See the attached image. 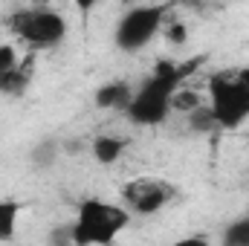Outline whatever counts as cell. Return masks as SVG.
Returning a JSON list of instances; mask_svg holds the SVG:
<instances>
[{
  "instance_id": "e0dca14e",
  "label": "cell",
  "mask_w": 249,
  "mask_h": 246,
  "mask_svg": "<svg viewBox=\"0 0 249 246\" xmlns=\"http://www.w3.org/2000/svg\"><path fill=\"white\" fill-rule=\"evenodd\" d=\"M72 6L81 12V18H90V12L99 6V0H72Z\"/></svg>"
},
{
  "instance_id": "7c38bea8",
  "label": "cell",
  "mask_w": 249,
  "mask_h": 246,
  "mask_svg": "<svg viewBox=\"0 0 249 246\" xmlns=\"http://www.w3.org/2000/svg\"><path fill=\"white\" fill-rule=\"evenodd\" d=\"M220 241L226 246H249V214L232 220V223L226 226V232H223Z\"/></svg>"
},
{
  "instance_id": "7a4b0ae2",
  "label": "cell",
  "mask_w": 249,
  "mask_h": 246,
  "mask_svg": "<svg viewBox=\"0 0 249 246\" xmlns=\"http://www.w3.org/2000/svg\"><path fill=\"white\" fill-rule=\"evenodd\" d=\"M130 223V211L116 203H105L99 197H87L75 209V220L70 223V244L78 246H107L116 244Z\"/></svg>"
},
{
  "instance_id": "ba28073f",
  "label": "cell",
  "mask_w": 249,
  "mask_h": 246,
  "mask_svg": "<svg viewBox=\"0 0 249 246\" xmlns=\"http://www.w3.org/2000/svg\"><path fill=\"white\" fill-rule=\"evenodd\" d=\"M127 148V139L124 136H116V133H99L90 145V154L99 165H113Z\"/></svg>"
},
{
  "instance_id": "5bb4252c",
  "label": "cell",
  "mask_w": 249,
  "mask_h": 246,
  "mask_svg": "<svg viewBox=\"0 0 249 246\" xmlns=\"http://www.w3.org/2000/svg\"><path fill=\"white\" fill-rule=\"evenodd\" d=\"M55 157H58V142H55V139H44V142H38V145L32 148V165H38V168L53 165Z\"/></svg>"
},
{
  "instance_id": "9a60e30c",
  "label": "cell",
  "mask_w": 249,
  "mask_h": 246,
  "mask_svg": "<svg viewBox=\"0 0 249 246\" xmlns=\"http://www.w3.org/2000/svg\"><path fill=\"white\" fill-rule=\"evenodd\" d=\"M18 64H20V58H18V50H15L12 44H0V78H3L6 72H12Z\"/></svg>"
},
{
  "instance_id": "52a82bcc",
  "label": "cell",
  "mask_w": 249,
  "mask_h": 246,
  "mask_svg": "<svg viewBox=\"0 0 249 246\" xmlns=\"http://www.w3.org/2000/svg\"><path fill=\"white\" fill-rule=\"evenodd\" d=\"M133 99V87L127 81H107L96 90V107L102 110H124Z\"/></svg>"
},
{
  "instance_id": "4fadbf2b",
  "label": "cell",
  "mask_w": 249,
  "mask_h": 246,
  "mask_svg": "<svg viewBox=\"0 0 249 246\" xmlns=\"http://www.w3.org/2000/svg\"><path fill=\"white\" fill-rule=\"evenodd\" d=\"M188 119H191V130H197V133H212V130L220 127L217 119H214V113H212V107H209V102H203L200 107H194L188 113Z\"/></svg>"
},
{
  "instance_id": "30bf717a",
  "label": "cell",
  "mask_w": 249,
  "mask_h": 246,
  "mask_svg": "<svg viewBox=\"0 0 249 246\" xmlns=\"http://www.w3.org/2000/svg\"><path fill=\"white\" fill-rule=\"evenodd\" d=\"M23 203L15 197H0V241H12L18 232V220H20Z\"/></svg>"
},
{
  "instance_id": "2e32d148",
  "label": "cell",
  "mask_w": 249,
  "mask_h": 246,
  "mask_svg": "<svg viewBox=\"0 0 249 246\" xmlns=\"http://www.w3.org/2000/svg\"><path fill=\"white\" fill-rule=\"evenodd\" d=\"M165 35H168V41H171V44H177V47H180V44H186V26H183L180 20H174V23L165 29Z\"/></svg>"
},
{
  "instance_id": "8fae6325",
  "label": "cell",
  "mask_w": 249,
  "mask_h": 246,
  "mask_svg": "<svg viewBox=\"0 0 249 246\" xmlns=\"http://www.w3.org/2000/svg\"><path fill=\"white\" fill-rule=\"evenodd\" d=\"M200 105H203V96L194 87H186V84H180L171 96V110H180V113H191Z\"/></svg>"
},
{
  "instance_id": "5b68a950",
  "label": "cell",
  "mask_w": 249,
  "mask_h": 246,
  "mask_svg": "<svg viewBox=\"0 0 249 246\" xmlns=\"http://www.w3.org/2000/svg\"><path fill=\"white\" fill-rule=\"evenodd\" d=\"M171 12V3H142V6H133L127 9L116 29H113V44L119 53H139L145 50L157 35L160 29L165 26V18Z\"/></svg>"
},
{
  "instance_id": "8992f818",
  "label": "cell",
  "mask_w": 249,
  "mask_h": 246,
  "mask_svg": "<svg viewBox=\"0 0 249 246\" xmlns=\"http://www.w3.org/2000/svg\"><path fill=\"white\" fill-rule=\"evenodd\" d=\"M174 197V188L162 180H154V177H139V180H130L124 183L122 188V200H124V209L130 214H157L162 211Z\"/></svg>"
},
{
  "instance_id": "ac0fdd59",
  "label": "cell",
  "mask_w": 249,
  "mask_h": 246,
  "mask_svg": "<svg viewBox=\"0 0 249 246\" xmlns=\"http://www.w3.org/2000/svg\"><path fill=\"white\" fill-rule=\"evenodd\" d=\"M247 142H249V130H247Z\"/></svg>"
},
{
  "instance_id": "3957f363",
  "label": "cell",
  "mask_w": 249,
  "mask_h": 246,
  "mask_svg": "<svg viewBox=\"0 0 249 246\" xmlns=\"http://www.w3.org/2000/svg\"><path fill=\"white\" fill-rule=\"evenodd\" d=\"M209 107L223 130H238L249 122V67L209 75Z\"/></svg>"
},
{
  "instance_id": "277c9868",
  "label": "cell",
  "mask_w": 249,
  "mask_h": 246,
  "mask_svg": "<svg viewBox=\"0 0 249 246\" xmlns=\"http://www.w3.org/2000/svg\"><path fill=\"white\" fill-rule=\"evenodd\" d=\"M9 32L26 44L29 50H53L64 44L70 23L58 9L53 6H26V9H15L9 15Z\"/></svg>"
},
{
  "instance_id": "9c48e42d",
  "label": "cell",
  "mask_w": 249,
  "mask_h": 246,
  "mask_svg": "<svg viewBox=\"0 0 249 246\" xmlns=\"http://www.w3.org/2000/svg\"><path fill=\"white\" fill-rule=\"evenodd\" d=\"M32 72H35V58L29 55V58H23V61L18 64L12 72H6L0 78V93L3 96H23L26 87H29V81H32Z\"/></svg>"
},
{
  "instance_id": "6da1fadb",
  "label": "cell",
  "mask_w": 249,
  "mask_h": 246,
  "mask_svg": "<svg viewBox=\"0 0 249 246\" xmlns=\"http://www.w3.org/2000/svg\"><path fill=\"white\" fill-rule=\"evenodd\" d=\"M203 64L200 58H191L186 64L177 61H160L154 67V72L142 81L139 90H133V99L130 105L124 107L127 119L133 124H142V127H154V124H162L171 113V96L180 84H186L188 75Z\"/></svg>"
}]
</instances>
